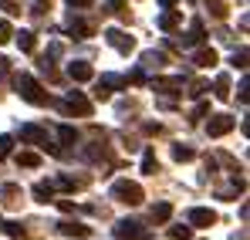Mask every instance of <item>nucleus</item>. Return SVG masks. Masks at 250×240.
Segmentation results:
<instances>
[{
	"label": "nucleus",
	"mask_w": 250,
	"mask_h": 240,
	"mask_svg": "<svg viewBox=\"0 0 250 240\" xmlns=\"http://www.w3.org/2000/svg\"><path fill=\"white\" fill-rule=\"evenodd\" d=\"M14 88H17V95H21L24 102H31V105H47V91H44L31 75H14Z\"/></svg>",
	"instance_id": "nucleus-1"
},
{
	"label": "nucleus",
	"mask_w": 250,
	"mask_h": 240,
	"mask_svg": "<svg viewBox=\"0 0 250 240\" xmlns=\"http://www.w3.org/2000/svg\"><path fill=\"white\" fill-rule=\"evenodd\" d=\"M112 200L128 203V206H139V203L146 200V193H142V186H139V183L119 179V183H112Z\"/></svg>",
	"instance_id": "nucleus-2"
},
{
	"label": "nucleus",
	"mask_w": 250,
	"mask_h": 240,
	"mask_svg": "<svg viewBox=\"0 0 250 240\" xmlns=\"http://www.w3.org/2000/svg\"><path fill=\"white\" fill-rule=\"evenodd\" d=\"M61 109H64L68 115H91V102L84 98L82 91H71V95L61 102Z\"/></svg>",
	"instance_id": "nucleus-3"
},
{
	"label": "nucleus",
	"mask_w": 250,
	"mask_h": 240,
	"mask_svg": "<svg viewBox=\"0 0 250 240\" xmlns=\"http://www.w3.org/2000/svg\"><path fill=\"white\" fill-rule=\"evenodd\" d=\"M115 237L119 240H146L149 234H146L135 220H119V223H115Z\"/></svg>",
	"instance_id": "nucleus-4"
},
{
	"label": "nucleus",
	"mask_w": 250,
	"mask_h": 240,
	"mask_svg": "<svg viewBox=\"0 0 250 240\" xmlns=\"http://www.w3.org/2000/svg\"><path fill=\"white\" fill-rule=\"evenodd\" d=\"M233 125H237V122L230 119V115H209V122H207V132H209V139H220V135L233 132Z\"/></svg>",
	"instance_id": "nucleus-5"
},
{
	"label": "nucleus",
	"mask_w": 250,
	"mask_h": 240,
	"mask_svg": "<svg viewBox=\"0 0 250 240\" xmlns=\"http://www.w3.org/2000/svg\"><path fill=\"white\" fill-rule=\"evenodd\" d=\"M105 41L115 47V51H122V54H128V51H135V41L128 38L125 31H119V27H112V31H105Z\"/></svg>",
	"instance_id": "nucleus-6"
},
{
	"label": "nucleus",
	"mask_w": 250,
	"mask_h": 240,
	"mask_svg": "<svg viewBox=\"0 0 250 240\" xmlns=\"http://www.w3.org/2000/svg\"><path fill=\"white\" fill-rule=\"evenodd\" d=\"M186 220H189L193 227H213V223H216V213L207 210V206H193V210L186 213Z\"/></svg>",
	"instance_id": "nucleus-7"
},
{
	"label": "nucleus",
	"mask_w": 250,
	"mask_h": 240,
	"mask_svg": "<svg viewBox=\"0 0 250 240\" xmlns=\"http://www.w3.org/2000/svg\"><path fill=\"white\" fill-rule=\"evenodd\" d=\"M21 139H27V142H34V146H47V132H44L41 125H21Z\"/></svg>",
	"instance_id": "nucleus-8"
},
{
	"label": "nucleus",
	"mask_w": 250,
	"mask_h": 240,
	"mask_svg": "<svg viewBox=\"0 0 250 240\" xmlns=\"http://www.w3.org/2000/svg\"><path fill=\"white\" fill-rule=\"evenodd\" d=\"M68 78H71V81H91V78H95V71H91V65L75 61V65H68Z\"/></svg>",
	"instance_id": "nucleus-9"
},
{
	"label": "nucleus",
	"mask_w": 250,
	"mask_h": 240,
	"mask_svg": "<svg viewBox=\"0 0 250 240\" xmlns=\"http://www.w3.org/2000/svg\"><path fill=\"white\" fill-rule=\"evenodd\" d=\"M156 27H159V31H176V27H179V10H169L166 7V14H159Z\"/></svg>",
	"instance_id": "nucleus-10"
},
{
	"label": "nucleus",
	"mask_w": 250,
	"mask_h": 240,
	"mask_svg": "<svg viewBox=\"0 0 250 240\" xmlns=\"http://www.w3.org/2000/svg\"><path fill=\"white\" fill-rule=\"evenodd\" d=\"M58 230H61L64 237H88V227H82V223H71V220L58 223Z\"/></svg>",
	"instance_id": "nucleus-11"
},
{
	"label": "nucleus",
	"mask_w": 250,
	"mask_h": 240,
	"mask_svg": "<svg viewBox=\"0 0 250 240\" xmlns=\"http://www.w3.org/2000/svg\"><path fill=\"white\" fill-rule=\"evenodd\" d=\"M193 61H196V68H213V65H216V51H213V47H203V51H196Z\"/></svg>",
	"instance_id": "nucleus-12"
},
{
	"label": "nucleus",
	"mask_w": 250,
	"mask_h": 240,
	"mask_svg": "<svg viewBox=\"0 0 250 240\" xmlns=\"http://www.w3.org/2000/svg\"><path fill=\"white\" fill-rule=\"evenodd\" d=\"M14 162L24 166V169H38V166H41V156H38V153H17Z\"/></svg>",
	"instance_id": "nucleus-13"
},
{
	"label": "nucleus",
	"mask_w": 250,
	"mask_h": 240,
	"mask_svg": "<svg viewBox=\"0 0 250 240\" xmlns=\"http://www.w3.org/2000/svg\"><path fill=\"white\" fill-rule=\"evenodd\" d=\"M213 95H216L220 102H227V98H230V78H227V75H220V78L213 81Z\"/></svg>",
	"instance_id": "nucleus-14"
},
{
	"label": "nucleus",
	"mask_w": 250,
	"mask_h": 240,
	"mask_svg": "<svg viewBox=\"0 0 250 240\" xmlns=\"http://www.w3.org/2000/svg\"><path fill=\"white\" fill-rule=\"evenodd\" d=\"M159 65H166V54L163 51H146L142 54V68H159Z\"/></svg>",
	"instance_id": "nucleus-15"
},
{
	"label": "nucleus",
	"mask_w": 250,
	"mask_h": 240,
	"mask_svg": "<svg viewBox=\"0 0 250 240\" xmlns=\"http://www.w3.org/2000/svg\"><path fill=\"white\" fill-rule=\"evenodd\" d=\"M98 85H102L105 91H112V88H125L128 81H125L122 75H102V78H98Z\"/></svg>",
	"instance_id": "nucleus-16"
},
{
	"label": "nucleus",
	"mask_w": 250,
	"mask_h": 240,
	"mask_svg": "<svg viewBox=\"0 0 250 240\" xmlns=\"http://www.w3.org/2000/svg\"><path fill=\"white\" fill-rule=\"evenodd\" d=\"M68 34H78V38H88V34H91V27L84 24L82 17H71V21H68Z\"/></svg>",
	"instance_id": "nucleus-17"
},
{
	"label": "nucleus",
	"mask_w": 250,
	"mask_h": 240,
	"mask_svg": "<svg viewBox=\"0 0 250 240\" xmlns=\"http://www.w3.org/2000/svg\"><path fill=\"white\" fill-rule=\"evenodd\" d=\"M169 217H172V206L169 203H156L152 206V223H166Z\"/></svg>",
	"instance_id": "nucleus-18"
},
{
	"label": "nucleus",
	"mask_w": 250,
	"mask_h": 240,
	"mask_svg": "<svg viewBox=\"0 0 250 240\" xmlns=\"http://www.w3.org/2000/svg\"><path fill=\"white\" fill-rule=\"evenodd\" d=\"M200 41H203V24H200V21H196V24H193V27H189V34H186V38H183V44H186V47H196V44H200Z\"/></svg>",
	"instance_id": "nucleus-19"
},
{
	"label": "nucleus",
	"mask_w": 250,
	"mask_h": 240,
	"mask_svg": "<svg viewBox=\"0 0 250 240\" xmlns=\"http://www.w3.org/2000/svg\"><path fill=\"white\" fill-rule=\"evenodd\" d=\"M14 38H17V47H21V51H34V47H38V41H34L31 31H21V34H14Z\"/></svg>",
	"instance_id": "nucleus-20"
},
{
	"label": "nucleus",
	"mask_w": 250,
	"mask_h": 240,
	"mask_svg": "<svg viewBox=\"0 0 250 240\" xmlns=\"http://www.w3.org/2000/svg\"><path fill=\"white\" fill-rule=\"evenodd\" d=\"M34 196H38V203H51L54 186H51V183H38V186H34Z\"/></svg>",
	"instance_id": "nucleus-21"
},
{
	"label": "nucleus",
	"mask_w": 250,
	"mask_h": 240,
	"mask_svg": "<svg viewBox=\"0 0 250 240\" xmlns=\"http://www.w3.org/2000/svg\"><path fill=\"white\" fill-rule=\"evenodd\" d=\"M58 135H61V142H64V146H75V142H78V132H75L71 125H61V129H58Z\"/></svg>",
	"instance_id": "nucleus-22"
},
{
	"label": "nucleus",
	"mask_w": 250,
	"mask_h": 240,
	"mask_svg": "<svg viewBox=\"0 0 250 240\" xmlns=\"http://www.w3.org/2000/svg\"><path fill=\"white\" fill-rule=\"evenodd\" d=\"M0 196L7 203H14L17 196H21V186H14V183H7V186H0Z\"/></svg>",
	"instance_id": "nucleus-23"
},
{
	"label": "nucleus",
	"mask_w": 250,
	"mask_h": 240,
	"mask_svg": "<svg viewBox=\"0 0 250 240\" xmlns=\"http://www.w3.org/2000/svg\"><path fill=\"white\" fill-rule=\"evenodd\" d=\"M0 230H7V237H14V240L24 237V227L21 223H0Z\"/></svg>",
	"instance_id": "nucleus-24"
},
{
	"label": "nucleus",
	"mask_w": 250,
	"mask_h": 240,
	"mask_svg": "<svg viewBox=\"0 0 250 240\" xmlns=\"http://www.w3.org/2000/svg\"><path fill=\"white\" fill-rule=\"evenodd\" d=\"M172 156H176V162H189L193 159V149H189V146H176Z\"/></svg>",
	"instance_id": "nucleus-25"
},
{
	"label": "nucleus",
	"mask_w": 250,
	"mask_h": 240,
	"mask_svg": "<svg viewBox=\"0 0 250 240\" xmlns=\"http://www.w3.org/2000/svg\"><path fill=\"white\" fill-rule=\"evenodd\" d=\"M142 169H146V173H156V169H159V162H156V153H152V149L146 153V159H142Z\"/></svg>",
	"instance_id": "nucleus-26"
},
{
	"label": "nucleus",
	"mask_w": 250,
	"mask_h": 240,
	"mask_svg": "<svg viewBox=\"0 0 250 240\" xmlns=\"http://www.w3.org/2000/svg\"><path fill=\"white\" fill-rule=\"evenodd\" d=\"M209 88V81L207 78H196V81H189V95H203Z\"/></svg>",
	"instance_id": "nucleus-27"
},
{
	"label": "nucleus",
	"mask_w": 250,
	"mask_h": 240,
	"mask_svg": "<svg viewBox=\"0 0 250 240\" xmlns=\"http://www.w3.org/2000/svg\"><path fill=\"white\" fill-rule=\"evenodd\" d=\"M10 149H14V135H0V159L10 156Z\"/></svg>",
	"instance_id": "nucleus-28"
},
{
	"label": "nucleus",
	"mask_w": 250,
	"mask_h": 240,
	"mask_svg": "<svg viewBox=\"0 0 250 240\" xmlns=\"http://www.w3.org/2000/svg\"><path fill=\"white\" fill-rule=\"evenodd\" d=\"M169 237H172V240H189L193 234H189V227H172V230H169Z\"/></svg>",
	"instance_id": "nucleus-29"
},
{
	"label": "nucleus",
	"mask_w": 250,
	"mask_h": 240,
	"mask_svg": "<svg viewBox=\"0 0 250 240\" xmlns=\"http://www.w3.org/2000/svg\"><path fill=\"white\" fill-rule=\"evenodd\" d=\"M230 61H233V68H240V71H244V68H247V47H244V51H237Z\"/></svg>",
	"instance_id": "nucleus-30"
},
{
	"label": "nucleus",
	"mask_w": 250,
	"mask_h": 240,
	"mask_svg": "<svg viewBox=\"0 0 250 240\" xmlns=\"http://www.w3.org/2000/svg\"><path fill=\"white\" fill-rule=\"evenodd\" d=\"M10 38H14V27H10L7 21H0V44H7Z\"/></svg>",
	"instance_id": "nucleus-31"
},
{
	"label": "nucleus",
	"mask_w": 250,
	"mask_h": 240,
	"mask_svg": "<svg viewBox=\"0 0 250 240\" xmlns=\"http://www.w3.org/2000/svg\"><path fill=\"white\" fill-rule=\"evenodd\" d=\"M207 112H209V105H196V109H193V122L207 119Z\"/></svg>",
	"instance_id": "nucleus-32"
},
{
	"label": "nucleus",
	"mask_w": 250,
	"mask_h": 240,
	"mask_svg": "<svg viewBox=\"0 0 250 240\" xmlns=\"http://www.w3.org/2000/svg\"><path fill=\"white\" fill-rule=\"evenodd\" d=\"M61 51H64V47H61L58 41H54V44H47V54H51V58H61Z\"/></svg>",
	"instance_id": "nucleus-33"
},
{
	"label": "nucleus",
	"mask_w": 250,
	"mask_h": 240,
	"mask_svg": "<svg viewBox=\"0 0 250 240\" xmlns=\"http://www.w3.org/2000/svg\"><path fill=\"white\" fill-rule=\"evenodd\" d=\"M68 3H71V7H91L95 0H68Z\"/></svg>",
	"instance_id": "nucleus-34"
},
{
	"label": "nucleus",
	"mask_w": 250,
	"mask_h": 240,
	"mask_svg": "<svg viewBox=\"0 0 250 240\" xmlns=\"http://www.w3.org/2000/svg\"><path fill=\"white\" fill-rule=\"evenodd\" d=\"M7 68H10V61H7V58H0V71H7Z\"/></svg>",
	"instance_id": "nucleus-35"
},
{
	"label": "nucleus",
	"mask_w": 250,
	"mask_h": 240,
	"mask_svg": "<svg viewBox=\"0 0 250 240\" xmlns=\"http://www.w3.org/2000/svg\"><path fill=\"white\" fill-rule=\"evenodd\" d=\"M159 3H163V7H172V3H176V0H159Z\"/></svg>",
	"instance_id": "nucleus-36"
},
{
	"label": "nucleus",
	"mask_w": 250,
	"mask_h": 240,
	"mask_svg": "<svg viewBox=\"0 0 250 240\" xmlns=\"http://www.w3.org/2000/svg\"><path fill=\"white\" fill-rule=\"evenodd\" d=\"M41 3H44V0H41Z\"/></svg>",
	"instance_id": "nucleus-37"
}]
</instances>
